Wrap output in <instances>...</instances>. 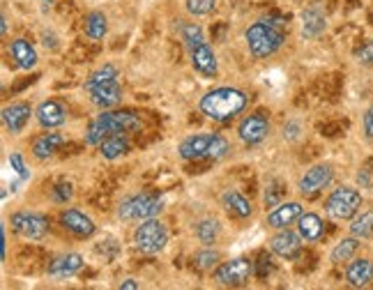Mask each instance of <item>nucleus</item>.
I'll return each mask as SVG.
<instances>
[{
    "mask_svg": "<svg viewBox=\"0 0 373 290\" xmlns=\"http://www.w3.org/2000/svg\"><path fill=\"white\" fill-rule=\"evenodd\" d=\"M141 129L139 115L132 111H102L97 118L88 124L85 129V143L88 145H100L104 139L113 136V134H132Z\"/></svg>",
    "mask_w": 373,
    "mask_h": 290,
    "instance_id": "obj_1",
    "label": "nucleus"
},
{
    "mask_svg": "<svg viewBox=\"0 0 373 290\" xmlns=\"http://www.w3.org/2000/svg\"><path fill=\"white\" fill-rule=\"evenodd\" d=\"M247 109V95L235 88L210 90L201 100V111L214 122H226Z\"/></svg>",
    "mask_w": 373,
    "mask_h": 290,
    "instance_id": "obj_2",
    "label": "nucleus"
},
{
    "mask_svg": "<svg viewBox=\"0 0 373 290\" xmlns=\"http://www.w3.org/2000/svg\"><path fill=\"white\" fill-rule=\"evenodd\" d=\"M244 40H247L249 51L256 58H270L281 48L283 33H281V26H277V23L258 21V23H251L247 28Z\"/></svg>",
    "mask_w": 373,
    "mask_h": 290,
    "instance_id": "obj_3",
    "label": "nucleus"
},
{
    "mask_svg": "<svg viewBox=\"0 0 373 290\" xmlns=\"http://www.w3.org/2000/svg\"><path fill=\"white\" fill-rule=\"evenodd\" d=\"M169 242V230L162 224L159 219H143L141 226H136L134 230V245L136 249H141L143 254H157L162 251Z\"/></svg>",
    "mask_w": 373,
    "mask_h": 290,
    "instance_id": "obj_4",
    "label": "nucleus"
},
{
    "mask_svg": "<svg viewBox=\"0 0 373 290\" xmlns=\"http://www.w3.org/2000/svg\"><path fill=\"white\" fill-rule=\"evenodd\" d=\"M325 208L330 217H335L339 221H348L355 217L362 208V193L352 187H339L330 193Z\"/></svg>",
    "mask_w": 373,
    "mask_h": 290,
    "instance_id": "obj_5",
    "label": "nucleus"
},
{
    "mask_svg": "<svg viewBox=\"0 0 373 290\" xmlns=\"http://www.w3.org/2000/svg\"><path fill=\"white\" fill-rule=\"evenodd\" d=\"M159 210H162L159 196L141 193V196L127 198L120 205V210H117V217L125 221H143V219H152L154 215H159Z\"/></svg>",
    "mask_w": 373,
    "mask_h": 290,
    "instance_id": "obj_6",
    "label": "nucleus"
},
{
    "mask_svg": "<svg viewBox=\"0 0 373 290\" xmlns=\"http://www.w3.org/2000/svg\"><path fill=\"white\" fill-rule=\"evenodd\" d=\"M253 272V263L247 258H233L214 269V279L221 286H244Z\"/></svg>",
    "mask_w": 373,
    "mask_h": 290,
    "instance_id": "obj_7",
    "label": "nucleus"
},
{
    "mask_svg": "<svg viewBox=\"0 0 373 290\" xmlns=\"http://www.w3.org/2000/svg\"><path fill=\"white\" fill-rule=\"evenodd\" d=\"M12 228L26 240H39L44 237L48 221L37 212H16V215H12Z\"/></svg>",
    "mask_w": 373,
    "mask_h": 290,
    "instance_id": "obj_8",
    "label": "nucleus"
},
{
    "mask_svg": "<svg viewBox=\"0 0 373 290\" xmlns=\"http://www.w3.org/2000/svg\"><path fill=\"white\" fill-rule=\"evenodd\" d=\"M332 178H335V171H332L330 163H316V166H311L302 176L298 189H300L302 196H313V193L325 189L332 182Z\"/></svg>",
    "mask_w": 373,
    "mask_h": 290,
    "instance_id": "obj_9",
    "label": "nucleus"
},
{
    "mask_svg": "<svg viewBox=\"0 0 373 290\" xmlns=\"http://www.w3.org/2000/svg\"><path fill=\"white\" fill-rule=\"evenodd\" d=\"M268 134H270V120L263 113L247 115L238 127V136L247 145H258L261 141H265Z\"/></svg>",
    "mask_w": 373,
    "mask_h": 290,
    "instance_id": "obj_10",
    "label": "nucleus"
},
{
    "mask_svg": "<svg viewBox=\"0 0 373 290\" xmlns=\"http://www.w3.org/2000/svg\"><path fill=\"white\" fill-rule=\"evenodd\" d=\"M189 53H191V65H194V70L203 74V76H208V79H212V76H217L219 72V63H217V55H214V51L210 48L208 42H199L196 46L189 48Z\"/></svg>",
    "mask_w": 373,
    "mask_h": 290,
    "instance_id": "obj_11",
    "label": "nucleus"
},
{
    "mask_svg": "<svg viewBox=\"0 0 373 290\" xmlns=\"http://www.w3.org/2000/svg\"><path fill=\"white\" fill-rule=\"evenodd\" d=\"M88 92H90L93 104L100 106L102 111L113 109V106H117L122 100V88H120V83H117V79L104 81L100 85H95V88H88Z\"/></svg>",
    "mask_w": 373,
    "mask_h": 290,
    "instance_id": "obj_12",
    "label": "nucleus"
},
{
    "mask_svg": "<svg viewBox=\"0 0 373 290\" xmlns=\"http://www.w3.org/2000/svg\"><path fill=\"white\" fill-rule=\"evenodd\" d=\"M304 215L302 212V205L298 200H288V203H281V205L274 208L270 215H268V226L270 228H288L293 224H298V219Z\"/></svg>",
    "mask_w": 373,
    "mask_h": 290,
    "instance_id": "obj_13",
    "label": "nucleus"
},
{
    "mask_svg": "<svg viewBox=\"0 0 373 290\" xmlns=\"http://www.w3.org/2000/svg\"><path fill=\"white\" fill-rule=\"evenodd\" d=\"M270 249L281 258H298V254L302 251V235L293 233L288 228H281V233L270 240Z\"/></svg>",
    "mask_w": 373,
    "mask_h": 290,
    "instance_id": "obj_14",
    "label": "nucleus"
},
{
    "mask_svg": "<svg viewBox=\"0 0 373 290\" xmlns=\"http://www.w3.org/2000/svg\"><path fill=\"white\" fill-rule=\"evenodd\" d=\"M214 139V134H194V136L184 139L180 143V157L186 161H194V159H205L210 152V143Z\"/></svg>",
    "mask_w": 373,
    "mask_h": 290,
    "instance_id": "obj_15",
    "label": "nucleus"
},
{
    "mask_svg": "<svg viewBox=\"0 0 373 290\" xmlns=\"http://www.w3.org/2000/svg\"><path fill=\"white\" fill-rule=\"evenodd\" d=\"M61 224L70 230V233H74L76 237H90L95 233V221L83 215L81 210H65L61 215Z\"/></svg>",
    "mask_w": 373,
    "mask_h": 290,
    "instance_id": "obj_16",
    "label": "nucleus"
},
{
    "mask_svg": "<svg viewBox=\"0 0 373 290\" xmlns=\"http://www.w3.org/2000/svg\"><path fill=\"white\" fill-rule=\"evenodd\" d=\"M346 281L352 288H367L373 281V260L371 258L350 260V265L346 269Z\"/></svg>",
    "mask_w": 373,
    "mask_h": 290,
    "instance_id": "obj_17",
    "label": "nucleus"
},
{
    "mask_svg": "<svg viewBox=\"0 0 373 290\" xmlns=\"http://www.w3.org/2000/svg\"><path fill=\"white\" fill-rule=\"evenodd\" d=\"M28 120H31V106L23 102H14L3 109V122L12 134H21Z\"/></svg>",
    "mask_w": 373,
    "mask_h": 290,
    "instance_id": "obj_18",
    "label": "nucleus"
},
{
    "mask_svg": "<svg viewBox=\"0 0 373 290\" xmlns=\"http://www.w3.org/2000/svg\"><path fill=\"white\" fill-rule=\"evenodd\" d=\"M35 115H37L39 124H42V127H46V129L61 127V124L65 122V109L58 102H53V100L39 104Z\"/></svg>",
    "mask_w": 373,
    "mask_h": 290,
    "instance_id": "obj_19",
    "label": "nucleus"
},
{
    "mask_svg": "<svg viewBox=\"0 0 373 290\" xmlns=\"http://www.w3.org/2000/svg\"><path fill=\"white\" fill-rule=\"evenodd\" d=\"M83 267V258L78 254H67L56 258L51 267H48V276L51 279H67V276H74L78 269Z\"/></svg>",
    "mask_w": 373,
    "mask_h": 290,
    "instance_id": "obj_20",
    "label": "nucleus"
},
{
    "mask_svg": "<svg viewBox=\"0 0 373 290\" xmlns=\"http://www.w3.org/2000/svg\"><path fill=\"white\" fill-rule=\"evenodd\" d=\"M9 53H12L14 63L21 67V70H33L37 65V51L33 48V44L26 40H14L9 44Z\"/></svg>",
    "mask_w": 373,
    "mask_h": 290,
    "instance_id": "obj_21",
    "label": "nucleus"
},
{
    "mask_svg": "<svg viewBox=\"0 0 373 290\" xmlns=\"http://www.w3.org/2000/svg\"><path fill=\"white\" fill-rule=\"evenodd\" d=\"M322 219L316 215V212H307V215H302L298 219V233L302 235V240H307V242H316L320 240L322 235Z\"/></svg>",
    "mask_w": 373,
    "mask_h": 290,
    "instance_id": "obj_22",
    "label": "nucleus"
},
{
    "mask_svg": "<svg viewBox=\"0 0 373 290\" xmlns=\"http://www.w3.org/2000/svg\"><path fill=\"white\" fill-rule=\"evenodd\" d=\"M127 152H130V141H127L125 134H113V136L104 139L100 143V154L109 161L122 157V154H127Z\"/></svg>",
    "mask_w": 373,
    "mask_h": 290,
    "instance_id": "obj_23",
    "label": "nucleus"
},
{
    "mask_svg": "<svg viewBox=\"0 0 373 290\" xmlns=\"http://www.w3.org/2000/svg\"><path fill=\"white\" fill-rule=\"evenodd\" d=\"M65 143V136L63 134H44V136H39L33 145V154L37 159H48L51 154L58 152V148Z\"/></svg>",
    "mask_w": 373,
    "mask_h": 290,
    "instance_id": "obj_24",
    "label": "nucleus"
},
{
    "mask_svg": "<svg viewBox=\"0 0 373 290\" xmlns=\"http://www.w3.org/2000/svg\"><path fill=\"white\" fill-rule=\"evenodd\" d=\"M224 208L228 210L231 215L240 217V219L251 217V203L244 198L240 191H226L224 193Z\"/></svg>",
    "mask_w": 373,
    "mask_h": 290,
    "instance_id": "obj_25",
    "label": "nucleus"
},
{
    "mask_svg": "<svg viewBox=\"0 0 373 290\" xmlns=\"http://www.w3.org/2000/svg\"><path fill=\"white\" fill-rule=\"evenodd\" d=\"M357 249H359V237H346V240H341L339 245L332 249V254H330V258H332V263H337V265H341V263H350L352 258H355V254H357Z\"/></svg>",
    "mask_w": 373,
    "mask_h": 290,
    "instance_id": "obj_26",
    "label": "nucleus"
},
{
    "mask_svg": "<svg viewBox=\"0 0 373 290\" xmlns=\"http://www.w3.org/2000/svg\"><path fill=\"white\" fill-rule=\"evenodd\" d=\"M350 235H355L359 240H367L373 235V210L357 212V215L350 219Z\"/></svg>",
    "mask_w": 373,
    "mask_h": 290,
    "instance_id": "obj_27",
    "label": "nucleus"
},
{
    "mask_svg": "<svg viewBox=\"0 0 373 290\" xmlns=\"http://www.w3.org/2000/svg\"><path fill=\"white\" fill-rule=\"evenodd\" d=\"M322 31H325V16L316 9H307L302 12V33L304 37H318Z\"/></svg>",
    "mask_w": 373,
    "mask_h": 290,
    "instance_id": "obj_28",
    "label": "nucleus"
},
{
    "mask_svg": "<svg viewBox=\"0 0 373 290\" xmlns=\"http://www.w3.org/2000/svg\"><path fill=\"white\" fill-rule=\"evenodd\" d=\"M83 31L90 40H102L109 31V23H106V16L102 12H90L83 21Z\"/></svg>",
    "mask_w": 373,
    "mask_h": 290,
    "instance_id": "obj_29",
    "label": "nucleus"
},
{
    "mask_svg": "<svg viewBox=\"0 0 373 290\" xmlns=\"http://www.w3.org/2000/svg\"><path fill=\"white\" fill-rule=\"evenodd\" d=\"M221 233V224L217 219H203L196 224V237L201 240V245H214Z\"/></svg>",
    "mask_w": 373,
    "mask_h": 290,
    "instance_id": "obj_30",
    "label": "nucleus"
},
{
    "mask_svg": "<svg viewBox=\"0 0 373 290\" xmlns=\"http://www.w3.org/2000/svg\"><path fill=\"white\" fill-rule=\"evenodd\" d=\"M184 7L191 16H208L217 9V0H184Z\"/></svg>",
    "mask_w": 373,
    "mask_h": 290,
    "instance_id": "obj_31",
    "label": "nucleus"
},
{
    "mask_svg": "<svg viewBox=\"0 0 373 290\" xmlns=\"http://www.w3.org/2000/svg\"><path fill=\"white\" fill-rule=\"evenodd\" d=\"M111 79H117V70L113 65H104L100 67L97 72H93L90 76H88V81H85V90L88 88H95V85H100L104 81H111Z\"/></svg>",
    "mask_w": 373,
    "mask_h": 290,
    "instance_id": "obj_32",
    "label": "nucleus"
},
{
    "mask_svg": "<svg viewBox=\"0 0 373 290\" xmlns=\"http://www.w3.org/2000/svg\"><path fill=\"white\" fill-rule=\"evenodd\" d=\"M180 23V33H182V40L186 42V46H196L199 42H203V33L201 28L196 23H184V21H178Z\"/></svg>",
    "mask_w": 373,
    "mask_h": 290,
    "instance_id": "obj_33",
    "label": "nucleus"
},
{
    "mask_svg": "<svg viewBox=\"0 0 373 290\" xmlns=\"http://www.w3.org/2000/svg\"><path fill=\"white\" fill-rule=\"evenodd\" d=\"M219 263V251H214V249H203L196 254V267H201V269H214Z\"/></svg>",
    "mask_w": 373,
    "mask_h": 290,
    "instance_id": "obj_34",
    "label": "nucleus"
},
{
    "mask_svg": "<svg viewBox=\"0 0 373 290\" xmlns=\"http://www.w3.org/2000/svg\"><path fill=\"white\" fill-rule=\"evenodd\" d=\"M228 154V141H226L224 136H219V134H214V139L210 143V152H208V159H221Z\"/></svg>",
    "mask_w": 373,
    "mask_h": 290,
    "instance_id": "obj_35",
    "label": "nucleus"
},
{
    "mask_svg": "<svg viewBox=\"0 0 373 290\" xmlns=\"http://www.w3.org/2000/svg\"><path fill=\"white\" fill-rule=\"evenodd\" d=\"M355 60L359 65H373V40L367 42V44H362V48H357Z\"/></svg>",
    "mask_w": 373,
    "mask_h": 290,
    "instance_id": "obj_36",
    "label": "nucleus"
},
{
    "mask_svg": "<svg viewBox=\"0 0 373 290\" xmlns=\"http://www.w3.org/2000/svg\"><path fill=\"white\" fill-rule=\"evenodd\" d=\"M72 196H74V191H72V185L70 182H63V185H58L56 189H53V200L56 203H67V200H72Z\"/></svg>",
    "mask_w": 373,
    "mask_h": 290,
    "instance_id": "obj_37",
    "label": "nucleus"
},
{
    "mask_svg": "<svg viewBox=\"0 0 373 290\" xmlns=\"http://www.w3.org/2000/svg\"><path fill=\"white\" fill-rule=\"evenodd\" d=\"M9 163H12V171H16L21 178H28V171H26V163H23V157L19 152H12L9 154Z\"/></svg>",
    "mask_w": 373,
    "mask_h": 290,
    "instance_id": "obj_38",
    "label": "nucleus"
},
{
    "mask_svg": "<svg viewBox=\"0 0 373 290\" xmlns=\"http://www.w3.org/2000/svg\"><path fill=\"white\" fill-rule=\"evenodd\" d=\"M362 127H364V136L373 141V106H369L364 118H362Z\"/></svg>",
    "mask_w": 373,
    "mask_h": 290,
    "instance_id": "obj_39",
    "label": "nucleus"
},
{
    "mask_svg": "<svg viewBox=\"0 0 373 290\" xmlns=\"http://www.w3.org/2000/svg\"><path fill=\"white\" fill-rule=\"evenodd\" d=\"M298 136H300V124L298 122H290V124L283 127V139L286 141H295Z\"/></svg>",
    "mask_w": 373,
    "mask_h": 290,
    "instance_id": "obj_40",
    "label": "nucleus"
},
{
    "mask_svg": "<svg viewBox=\"0 0 373 290\" xmlns=\"http://www.w3.org/2000/svg\"><path fill=\"white\" fill-rule=\"evenodd\" d=\"M120 290H139L141 288V284L139 281H134V279H125V281L117 286Z\"/></svg>",
    "mask_w": 373,
    "mask_h": 290,
    "instance_id": "obj_41",
    "label": "nucleus"
},
{
    "mask_svg": "<svg viewBox=\"0 0 373 290\" xmlns=\"http://www.w3.org/2000/svg\"><path fill=\"white\" fill-rule=\"evenodd\" d=\"M0 258L5 260V228H0Z\"/></svg>",
    "mask_w": 373,
    "mask_h": 290,
    "instance_id": "obj_42",
    "label": "nucleus"
},
{
    "mask_svg": "<svg viewBox=\"0 0 373 290\" xmlns=\"http://www.w3.org/2000/svg\"><path fill=\"white\" fill-rule=\"evenodd\" d=\"M0 33L7 35V16L5 14H3V26H0Z\"/></svg>",
    "mask_w": 373,
    "mask_h": 290,
    "instance_id": "obj_43",
    "label": "nucleus"
},
{
    "mask_svg": "<svg viewBox=\"0 0 373 290\" xmlns=\"http://www.w3.org/2000/svg\"><path fill=\"white\" fill-rule=\"evenodd\" d=\"M44 3H53V0H44Z\"/></svg>",
    "mask_w": 373,
    "mask_h": 290,
    "instance_id": "obj_44",
    "label": "nucleus"
},
{
    "mask_svg": "<svg viewBox=\"0 0 373 290\" xmlns=\"http://www.w3.org/2000/svg\"><path fill=\"white\" fill-rule=\"evenodd\" d=\"M371 18H373V9H371Z\"/></svg>",
    "mask_w": 373,
    "mask_h": 290,
    "instance_id": "obj_45",
    "label": "nucleus"
}]
</instances>
